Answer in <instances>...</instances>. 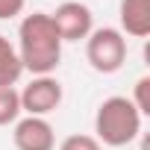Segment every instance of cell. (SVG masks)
Returning <instances> with one entry per match:
<instances>
[{
    "label": "cell",
    "instance_id": "obj_8",
    "mask_svg": "<svg viewBox=\"0 0 150 150\" xmlns=\"http://www.w3.org/2000/svg\"><path fill=\"white\" fill-rule=\"evenodd\" d=\"M21 77H24V65L18 59L15 44L6 35H0V88H15Z\"/></svg>",
    "mask_w": 150,
    "mask_h": 150
},
{
    "label": "cell",
    "instance_id": "obj_2",
    "mask_svg": "<svg viewBox=\"0 0 150 150\" xmlns=\"http://www.w3.org/2000/svg\"><path fill=\"white\" fill-rule=\"evenodd\" d=\"M141 135V112L129 97L112 94L94 112V138L106 147H127Z\"/></svg>",
    "mask_w": 150,
    "mask_h": 150
},
{
    "label": "cell",
    "instance_id": "obj_12",
    "mask_svg": "<svg viewBox=\"0 0 150 150\" xmlns=\"http://www.w3.org/2000/svg\"><path fill=\"white\" fill-rule=\"evenodd\" d=\"M27 0H0V21H12L24 12Z\"/></svg>",
    "mask_w": 150,
    "mask_h": 150
},
{
    "label": "cell",
    "instance_id": "obj_5",
    "mask_svg": "<svg viewBox=\"0 0 150 150\" xmlns=\"http://www.w3.org/2000/svg\"><path fill=\"white\" fill-rule=\"evenodd\" d=\"M50 21L65 41H86L94 30V12L91 6L80 3V0H65V3L56 6V12H50Z\"/></svg>",
    "mask_w": 150,
    "mask_h": 150
},
{
    "label": "cell",
    "instance_id": "obj_1",
    "mask_svg": "<svg viewBox=\"0 0 150 150\" xmlns=\"http://www.w3.org/2000/svg\"><path fill=\"white\" fill-rule=\"evenodd\" d=\"M18 59L33 77H47L62 62V38L50 21V12L24 15L18 24Z\"/></svg>",
    "mask_w": 150,
    "mask_h": 150
},
{
    "label": "cell",
    "instance_id": "obj_10",
    "mask_svg": "<svg viewBox=\"0 0 150 150\" xmlns=\"http://www.w3.org/2000/svg\"><path fill=\"white\" fill-rule=\"evenodd\" d=\"M59 150H103V144L94 135H88V132H74V135L62 138Z\"/></svg>",
    "mask_w": 150,
    "mask_h": 150
},
{
    "label": "cell",
    "instance_id": "obj_4",
    "mask_svg": "<svg viewBox=\"0 0 150 150\" xmlns=\"http://www.w3.org/2000/svg\"><path fill=\"white\" fill-rule=\"evenodd\" d=\"M18 97H21V112L35 115V118H47L50 112H56L62 106L65 91H62V83L53 74H47V77H33L18 91Z\"/></svg>",
    "mask_w": 150,
    "mask_h": 150
},
{
    "label": "cell",
    "instance_id": "obj_7",
    "mask_svg": "<svg viewBox=\"0 0 150 150\" xmlns=\"http://www.w3.org/2000/svg\"><path fill=\"white\" fill-rule=\"evenodd\" d=\"M118 21L121 33L132 38L150 35V0H121L118 3Z\"/></svg>",
    "mask_w": 150,
    "mask_h": 150
},
{
    "label": "cell",
    "instance_id": "obj_9",
    "mask_svg": "<svg viewBox=\"0 0 150 150\" xmlns=\"http://www.w3.org/2000/svg\"><path fill=\"white\" fill-rule=\"evenodd\" d=\"M21 97L15 88H0V127H9L21 118Z\"/></svg>",
    "mask_w": 150,
    "mask_h": 150
},
{
    "label": "cell",
    "instance_id": "obj_11",
    "mask_svg": "<svg viewBox=\"0 0 150 150\" xmlns=\"http://www.w3.org/2000/svg\"><path fill=\"white\" fill-rule=\"evenodd\" d=\"M132 106L141 112V118L144 115H150V77H141L138 83H135V88H132Z\"/></svg>",
    "mask_w": 150,
    "mask_h": 150
},
{
    "label": "cell",
    "instance_id": "obj_3",
    "mask_svg": "<svg viewBox=\"0 0 150 150\" xmlns=\"http://www.w3.org/2000/svg\"><path fill=\"white\" fill-rule=\"evenodd\" d=\"M86 59L97 74H118L127 62V35L115 27H94L86 38Z\"/></svg>",
    "mask_w": 150,
    "mask_h": 150
},
{
    "label": "cell",
    "instance_id": "obj_6",
    "mask_svg": "<svg viewBox=\"0 0 150 150\" xmlns=\"http://www.w3.org/2000/svg\"><path fill=\"white\" fill-rule=\"evenodd\" d=\"M12 141L18 150H56L53 124L47 118H35V115H24L15 121Z\"/></svg>",
    "mask_w": 150,
    "mask_h": 150
}]
</instances>
